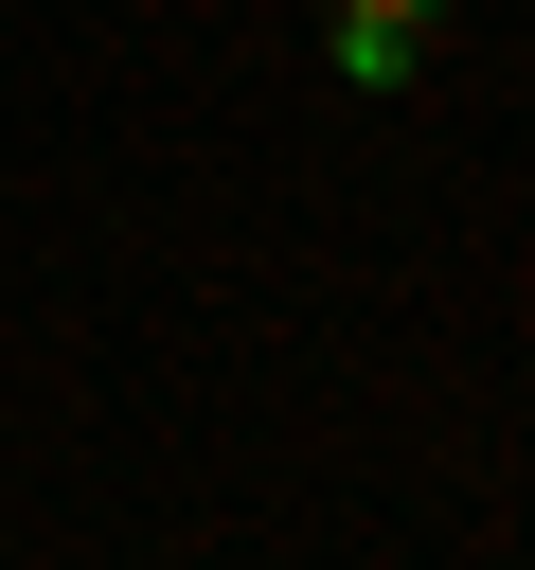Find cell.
Listing matches in <instances>:
<instances>
[{"label":"cell","instance_id":"1","mask_svg":"<svg viewBox=\"0 0 535 570\" xmlns=\"http://www.w3.org/2000/svg\"><path fill=\"white\" fill-rule=\"evenodd\" d=\"M428 36H446V0H339V18H321L339 89H410V71H428Z\"/></svg>","mask_w":535,"mask_h":570}]
</instances>
